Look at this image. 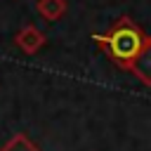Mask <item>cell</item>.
<instances>
[{
  "label": "cell",
  "instance_id": "obj_1",
  "mask_svg": "<svg viewBox=\"0 0 151 151\" xmlns=\"http://www.w3.org/2000/svg\"><path fill=\"white\" fill-rule=\"evenodd\" d=\"M109 45H111V52L116 59L120 61H130V59H137L139 52L144 50V40L139 35V31L134 26H130L127 21H123L109 38Z\"/></svg>",
  "mask_w": 151,
  "mask_h": 151
},
{
  "label": "cell",
  "instance_id": "obj_2",
  "mask_svg": "<svg viewBox=\"0 0 151 151\" xmlns=\"http://www.w3.org/2000/svg\"><path fill=\"white\" fill-rule=\"evenodd\" d=\"M134 73L142 76V80L151 83V42H146L139 57L134 59Z\"/></svg>",
  "mask_w": 151,
  "mask_h": 151
}]
</instances>
